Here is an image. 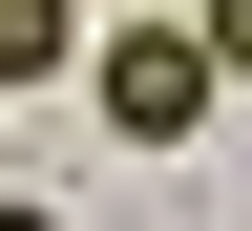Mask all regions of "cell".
Returning a JSON list of instances; mask_svg holds the SVG:
<instances>
[{
  "label": "cell",
  "mask_w": 252,
  "mask_h": 231,
  "mask_svg": "<svg viewBox=\"0 0 252 231\" xmlns=\"http://www.w3.org/2000/svg\"><path fill=\"white\" fill-rule=\"evenodd\" d=\"M189 42H210V63H231V84H252V0H210V21H189Z\"/></svg>",
  "instance_id": "3957f363"
},
{
  "label": "cell",
  "mask_w": 252,
  "mask_h": 231,
  "mask_svg": "<svg viewBox=\"0 0 252 231\" xmlns=\"http://www.w3.org/2000/svg\"><path fill=\"white\" fill-rule=\"evenodd\" d=\"M210 84H231V63L189 42V21H126V42H105V126H126V147H189Z\"/></svg>",
  "instance_id": "6da1fadb"
},
{
  "label": "cell",
  "mask_w": 252,
  "mask_h": 231,
  "mask_svg": "<svg viewBox=\"0 0 252 231\" xmlns=\"http://www.w3.org/2000/svg\"><path fill=\"white\" fill-rule=\"evenodd\" d=\"M63 63V0H0V84H42Z\"/></svg>",
  "instance_id": "7a4b0ae2"
}]
</instances>
